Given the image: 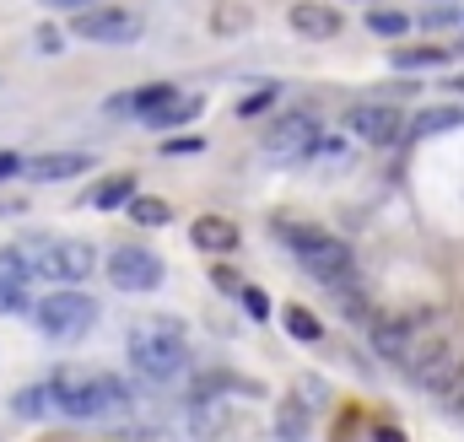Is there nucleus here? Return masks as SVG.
Masks as SVG:
<instances>
[{"mask_svg": "<svg viewBox=\"0 0 464 442\" xmlns=\"http://www.w3.org/2000/svg\"><path fill=\"white\" fill-rule=\"evenodd\" d=\"M49 389H54V410H60V416H71V421H109V416H119V410H130V405H135L130 383L114 378V372L60 367V372L49 378Z\"/></svg>", "mask_w": 464, "mask_h": 442, "instance_id": "nucleus-1", "label": "nucleus"}, {"mask_svg": "<svg viewBox=\"0 0 464 442\" xmlns=\"http://www.w3.org/2000/svg\"><path fill=\"white\" fill-rule=\"evenodd\" d=\"M130 361L146 383H179L189 372V345L173 319H140L130 330Z\"/></svg>", "mask_w": 464, "mask_h": 442, "instance_id": "nucleus-2", "label": "nucleus"}, {"mask_svg": "<svg viewBox=\"0 0 464 442\" xmlns=\"http://www.w3.org/2000/svg\"><path fill=\"white\" fill-rule=\"evenodd\" d=\"M281 243L297 254V264L314 275V281H324L330 292L335 286H346V281H356V270H351V248L335 237V232H319V226H281Z\"/></svg>", "mask_w": 464, "mask_h": 442, "instance_id": "nucleus-3", "label": "nucleus"}, {"mask_svg": "<svg viewBox=\"0 0 464 442\" xmlns=\"http://www.w3.org/2000/svg\"><path fill=\"white\" fill-rule=\"evenodd\" d=\"M16 248H22V259H27L33 281H65V286H76V281H87V275H92V264H98V248H92V243L22 237Z\"/></svg>", "mask_w": 464, "mask_h": 442, "instance_id": "nucleus-4", "label": "nucleus"}, {"mask_svg": "<svg viewBox=\"0 0 464 442\" xmlns=\"http://www.w3.org/2000/svg\"><path fill=\"white\" fill-rule=\"evenodd\" d=\"M33 324L49 340H76V334H87L98 324V303L87 292H54V297H38Z\"/></svg>", "mask_w": 464, "mask_h": 442, "instance_id": "nucleus-5", "label": "nucleus"}, {"mask_svg": "<svg viewBox=\"0 0 464 442\" xmlns=\"http://www.w3.org/2000/svg\"><path fill=\"white\" fill-rule=\"evenodd\" d=\"M71 33L87 38V43H135L140 38V16L119 11V5H98V11H76Z\"/></svg>", "mask_w": 464, "mask_h": 442, "instance_id": "nucleus-6", "label": "nucleus"}, {"mask_svg": "<svg viewBox=\"0 0 464 442\" xmlns=\"http://www.w3.org/2000/svg\"><path fill=\"white\" fill-rule=\"evenodd\" d=\"M109 281L119 292H157L162 286V259L140 243H124V248L109 254Z\"/></svg>", "mask_w": 464, "mask_h": 442, "instance_id": "nucleus-7", "label": "nucleus"}, {"mask_svg": "<svg viewBox=\"0 0 464 442\" xmlns=\"http://www.w3.org/2000/svg\"><path fill=\"white\" fill-rule=\"evenodd\" d=\"M265 151L270 157H308V151H319V119L308 109L281 113L270 124V135H265Z\"/></svg>", "mask_w": 464, "mask_h": 442, "instance_id": "nucleus-8", "label": "nucleus"}, {"mask_svg": "<svg viewBox=\"0 0 464 442\" xmlns=\"http://www.w3.org/2000/svg\"><path fill=\"white\" fill-rule=\"evenodd\" d=\"M367 330H372V351L383 361H405L411 345L421 340V313H378Z\"/></svg>", "mask_w": 464, "mask_h": 442, "instance_id": "nucleus-9", "label": "nucleus"}, {"mask_svg": "<svg viewBox=\"0 0 464 442\" xmlns=\"http://www.w3.org/2000/svg\"><path fill=\"white\" fill-rule=\"evenodd\" d=\"M346 130L362 146H394L400 130H405V119H400V109H389V103H356L346 113Z\"/></svg>", "mask_w": 464, "mask_h": 442, "instance_id": "nucleus-10", "label": "nucleus"}, {"mask_svg": "<svg viewBox=\"0 0 464 442\" xmlns=\"http://www.w3.org/2000/svg\"><path fill=\"white\" fill-rule=\"evenodd\" d=\"M87 168H92V157H87V151H44V157L22 162V173H27L33 184H60V178L87 173Z\"/></svg>", "mask_w": 464, "mask_h": 442, "instance_id": "nucleus-11", "label": "nucleus"}, {"mask_svg": "<svg viewBox=\"0 0 464 442\" xmlns=\"http://www.w3.org/2000/svg\"><path fill=\"white\" fill-rule=\"evenodd\" d=\"M292 27L303 38H335L341 33V11L335 5H319V0H297L292 5Z\"/></svg>", "mask_w": 464, "mask_h": 442, "instance_id": "nucleus-12", "label": "nucleus"}, {"mask_svg": "<svg viewBox=\"0 0 464 442\" xmlns=\"http://www.w3.org/2000/svg\"><path fill=\"white\" fill-rule=\"evenodd\" d=\"M168 103H179V92H173L168 82H157V87H140V92H119V98H109V113H140V119H151V113H162Z\"/></svg>", "mask_w": 464, "mask_h": 442, "instance_id": "nucleus-13", "label": "nucleus"}, {"mask_svg": "<svg viewBox=\"0 0 464 442\" xmlns=\"http://www.w3.org/2000/svg\"><path fill=\"white\" fill-rule=\"evenodd\" d=\"M189 432H195V437H227L232 432V405L227 399H195Z\"/></svg>", "mask_w": 464, "mask_h": 442, "instance_id": "nucleus-14", "label": "nucleus"}, {"mask_svg": "<svg viewBox=\"0 0 464 442\" xmlns=\"http://www.w3.org/2000/svg\"><path fill=\"white\" fill-rule=\"evenodd\" d=\"M195 248H206V254H232L237 248V226L227 216H200L195 221Z\"/></svg>", "mask_w": 464, "mask_h": 442, "instance_id": "nucleus-15", "label": "nucleus"}, {"mask_svg": "<svg viewBox=\"0 0 464 442\" xmlns=\"http://www.w3.org/2000/svg\"><path fill=\"white\" fill-rule=\"evenodd\" d=\"M11 410H16L22 421H44V416L54 410V389H49V383H33V389H22V394L11 399Z\"/></svg>", "mask_w": 464, "mask_h": 442, "instance_id": "nucleus-16", "label": "nucleus"}, {"mask_svg": "<svg viewBox=\"0 0 464 442\" xmlns=\"http://www.w3.org/2000/svg\"><path fill=\"white\" fill-rule=\"evenodd\" d=\"M276 432H281V442H297L303 432H308V405H303L297 394L281 405V421H276Z\"/></svg>", "mask_w": 464, "mask_h": 442, "instance_id": "nucleus-17", "label": "nucleus"}, {"mask_svg": "<svg viewBox=\"0 0 464 442\" xmlns=\"http://www.w3.org/2000/svg\"><path fill=\"white\" fill-rule=\"evenodd\" d=\"M130 200H135V178H130V173L109 178V184L92 195V206H103V211H114V206H130Z\"/></svg>", "mask_w": 464, "mask_h": 442, "instance_id": "nucleus-18", "label": "nucleus"}, {"mask_svg": "<svg viewBox=\"0 0 464 442\" xmlns=\"http://www.w3.org/2000/svg\"><path fill=\"white\" fill-rule=\"evenodd\" d=\"M443 60H449V54L432 49V43H427V49H400V54H394V71H438Z\"/></svg>", "mask_w": 464, "mask_h": 442, "instance_id": "nucleus-19", "label": "nucleus"}, {"mask_svg": "<svg viewBox=\"0 0 464 442\" xmlns=\"http://www.w3.org/2000/svg\"><path fill=\"white\" fill-rule=\"evenodd\" d=\"M130 216H135V226H162V221H168V200L135 195V200H130Z\"/></svg>", "mask_w": 464, "mask_h": 442, "instance_id": "nucleus-20", "label": "nucleus"}, {"mask_svg": "<svg viewBox=\"0 0 464 442\" xmlns=\"http://www.w3.org/2000/svg\"><path fill=\"white\" fill-rule=\"evenodd\" d=\"M281 319H286V334H292V340H319V334H324V324H319L308 308H297V303H292Z\"/></svg>", "mask_w": 464, "mask_h": 442, "instance_id": "nucleus-21", "label": "nucleus"}, {"mask_svg": "<svg viewBox=\"0 0 464 442\" xmlns=\"http://www.w3.org/2000/svg\"><path fill=\"white\" fill-rule=\"evenodd\" d=\"M367 27H372L378 38H405V33H411V16H405V11H372Z\"/></svg>", "mask_w": 464, "mask_h": 442, "instance_id": "nucleus-22", "label": "nucleus"}, {"mask_svg": "<svg viewBox=\"0 0 464 442\" xmlns=\"http://www.w3.org/2000/svg\"><path fill=\"white\" fill-rule=\"evenodd\" d=\"M449 124H464V113H454V109L421 113V119H416V124H411V135H438V130H449Z\"/></svg>", "mask_w": 464, "mask_h": 442, "instance_id": "nucleus-23", "label": "nucleus"}, {"mask_svg": "<svg viewBox=\"0 0 464 442\" xmlns=\"http://www.w3.org/2000/svg\"><path fill=\"white\" fill-rule=\"evenodd\" d=\"M195 113H200V103H195V98H179V103H168L162 113H151V124L173 130V124H184V119H195Z\"/></svg>", "mask_w": 464, "mask_h": 442, "instance_id": "nucleus-24", "label": "nucleus"}, {"mask_svg": "<svg viewBox=\"0 0 464 442\" xmlns=\"http://www.w3.org/2000/svg\"><path fill=\"white\" fill-rule=\"evenodd\" d=\"M276 92H281V87H259V92H248V98L237 103V119H254V113H265L270 103H276Z\"/></svg>", "mask_w": 464, "mask_h": 442, "instance_id": "nucleus-25", "label": "nucleus"}, {"mask_svg": "<svg viewBox=\"0 0 464 442\" xmlns=\"http://www.w3.org/2000/svg\"><path fill=\"white\" fill-rule=\"evenodd\" d=\"M200 146H206V140H200V135H173V140H168V146H162V151H173V157H195V151H200Z\"/></svg>", "mask_w": 464, "mask_h": 442, "instance_id": "nucleus-26", "label": "nucleus"}, {"mask_svg": "<svg viewBox=\"0 0 464 442\" xmlns=\"http://www.w3.org/2000/svg\"><path fill=\"white\" fill-rule=\"evenodd\" d=\"M243 308H248L254 319H265V313H270V297H265L259 286H243Z\"/></svg>", "mask_w": 464, "mask_h": 442, "instance_id": "nucleus-27", "label": "nucleus"}, {"mask_svg": "<svg viewBox=\"0 0 464 442\" xmlns=\"http://www.w3.org/2000/svg\"><path fill=\"white\" fill-rule=\"evenodd\" d=\"M237 27H243V11L237 5H222L217 11V33H237Z\"/></svg>", "mask_w": 464, "mask_h": 442, "instance_id": "nucleus-28", "label": "nucleus"}, {"mask_svg": "<svg viewBox=\"0 0 464 442\" xmlns=\"http://www.w3.org/2000/svg\"><path fill=\"white\" fill-rule=\"evenodd\" d=\"M11 308H27V292H5L0 286V313H11Z\"/></svg>", "mask_w": 464, "mask_h": 442, "instance_id": "nucleus-29", "label": "nucleus"}, {"mask_svg": "<svg viewBox=\"0 0 464 442\" xmlns=\"http://www.w3.org/2000/svg\"><path fill=\"white\" fill-rule=\"evenodd\" d=\"M38 49L54 54V49H60V33H54V27H38Z\"/></svg>", "mask_w": 464, "mask_h": 442, "instance_id": "nucleus-30", "label": "nucleus"}, {"mask_svg": "<svg viewBox=\"0 0 464 442\" xmlns=\"http://www.w3.org/2000/svg\"><path fill=\"white\" fill-rule=\"evenodd\" d=\"M211 275H217V286H222V292H237V270H211Z\"/></svg>", "mask_w": 464, "mask_h": 442, "instance_id": "nucleus-31", "label": "nucleus"}, {"mask_svg": "<svg viewBox=\"0 0 464 442\" xmlns=\"http://www.w3.org/2000/svg\"><path fill=\"white\" fill-rule=\"evenodd\" d=\"M372 437H378V442H405V432H400V427H378Z\"/></svg>", "mask_w": 464, "mask_h": 442, "instance_id": "nucleus-32", "label": "nucleus"}, {"mask_svg": "<svg viewBox=\"0 0 464 442\" xmlns=\"http://www.w3.org/2000/svg\"><path fill=\"white\" fill-rule=\"evenodd\" d=\"M16 168H22V162H16V157H11V151H0V178H11V173H16Z\"/></svg>", "mask_w": 464, "mask_h": 442, "instance_id": "nucleus-33", "label": "nucleus"}, {"mask_svg": "<svg viewBox=\"0 0 464 442\" xmlns=\"http://www.w3.org/2000/svg\"><path fill=\"white\" fill-rule=\"evenodd\" d=\"M49 5H71V11H92V0H49Z\"/></svg>", "mask_w": 464, "mask_h": 442, "instance_id": "nucleus-34", "label": "nucleus"}, {"mask_svg": "<svg viewBox=\"0 0 464 442\" xmlns=\"http://www.w3.org/2000/svg\"><path fill=\"white\" fill-rule=\"evenodd\" d=\"M449 87H454V92H464V76H449Z\"/></svg>", "mask_w": 464, "mask_h": 442, "instance_id": "nucleus-35", "label": "nucleus"}]
</instances>
